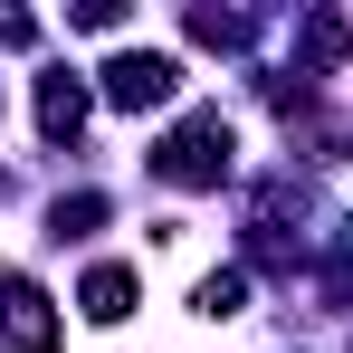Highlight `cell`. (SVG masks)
Returning <instances> with one entry per match:
<instances>
[{"mask_svg": "<svg viewBox=\"0 0 353 353\" xmlns=\"http://www.w3.org/2000/svg\"><path fill=\"white\" fill-rule=\"evenodd\" d=\"M230 153H239V134L220 105H201V115H181L163 143H153V181H172V191H220L230 181Z\"/></svg>", "mask_w": 353, "mask_h": 353, "instance_id": "obj_1", "label": "cell"}, {"mask_svg": "<svg viewBox=\"0 0 353 353\" xmlns=\"http://www.w3.org/2000/svg\"><path fill=\"white\" fill-rule=\"evenodd\" d=\"M172 86H181V58H163V48H124V58L96 67V96H105V105H124V115L172 105Z\"/></svg>", "mask_w": 353, "mask_h": 353, "instance_id": "obj_2", "label": "cell"}, {"mask_svg": "<svg viewBox=\"0 0 353 353\" xmlns=\"http://www.w3.org/2000/svg\"><path fill=\"white\" fill-rule=\"evenodd\" d=\"M0 353H58V305L29 277H0Z\"/></svg>", "mask_w": 353, "mask_h": 353, "instance_id": "obj_3", "label": "cell"}, {"mask_svg": "<svg viewBox=\"0 0 353 353\" xmlns=\"http://www.w3.org/2000/svg\"><path fill=\"white\" fill-rule=\"evenodd\" d=\"M86 105H96L86 77H67V67L39 77V134H48V143H77V134H86Z\"/></svg>", "mask_w": 353, "mask_h": 353, "instance_id": "obj_4", "label": "cell"}, {"mask_svg": "<svg viewBox=\"0 0 353 353\" xmlns=\"http://www.w3.org/2000/svg\"><path fill=\"white\" fill-rule=\"evenodd\" d=\"M344 48H353V19H344V10H315V19H305V39H296V86L334 77V67H344Z\"/></svg>", "mask_w": 353, "mask_h": 353, "instance_id": "obj_5", "label": "cell"}, {"mask_svg": "<svg viewBox=\"0 0 353 353\" xmlns=\"http://www.w3.org/2000/svg\"><path fill=\"white\" fill-rule=\"evenodd\" d=\"M77 305H86V325H124L134 315V268H86V287H77Z\"/></svg>", "mask_w": 353, "mask_h": 353, "instance_id": "obj_6", "label": "cell"}, {"mask_svg": "<svg viewBox=\"0 0 353 353\" xmlns=\"http://www.w3.org/2000/svg\"><path fill=\"white\" fill-rule=\"evenodd\" d=\"M191 305H201V315H210V325H220V315H239V305H248V268H210V277H201V296H191Z\"/></svg>", "mask_w": 353, "mask_h": 353, "instance_id": "obj_7", "label": "cell"}, {"mask_svg": "<svg viewBox=\"0 0 353 353\" xmlns=\"http://www.w3.org/2000/svg\"><path fill=\"white\" fill-rule=\"evenodd\" d=\"M96 220H105V191H67L58 210H48V239H86Z\"/></svg>", "mask_w": 353, "mask_h": 353, "instance_id": "obj_8", "label": "cell"}, {"mask_svg": "<svg viewBox=\"0 0 353 353\" xmlns=\"http://www.w3.org/2000/svg\"><path fill=\"white\" fill-rule=\"evenodd\" d=\"M191 39L201 48H248V19L239 10H191Z\"/></svg>", "mask_w": 353, "mask_h": 353, "instance_id": "obj_9", "label": "cell"}, {"mask_svg": "<svg viewBox=\"0 0 353 353\" xmlns=\"http://www.w3.org/2000/svg\"><path fill=\"white\" fill-rule=\"evenodd\" d=\"M0 48H39V19L29 10H0Z\"/></svg>", "mask_w": 353, "mask_h": 353, "instance_id": "obj_10", "label": "cell"}]
</instances>
